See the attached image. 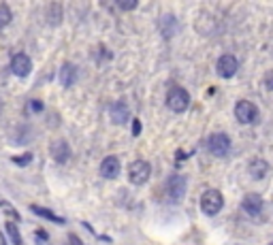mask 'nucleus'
I'll list each match as a JSON object with an SVG mask.
<instances>
[{
    "label": "nucleus",
    "mask_w": 273,
    "mask_h": 245,
    "mask_svg": "<svg viewBox=\"0 0 273 245\" xmlns=\"http://www.w3.org/2000/svg\"><path fill=\"white\" fill-rule=\"evenodd\" d=\"M167 107L171 109V111L175 113H184L188 107H190V94L186 92L184 88H179V86H175L169 90V94H167Z\"/></svg>",
    "instance_id": "f257e3e1"
},
{
    "label": "nucleus",
    "mask_w": 273,
    "mask_h": 245,
    "mask_svg": "<svg viewBox=\"0 0 273 245\" xmlns=\"http://www.w3.org/2000/svg\"><path fill=\"white\" fill-rule=\"evenodd\" d=\"M222 207H224V198L218 190H207L205 194L201 196V211H203L205 215H209V217L218 215L220 211H222Z\"/></svg>",
    "instance_id": "f03ea898"
},
{
    "label": "nucleus",
    "mask_w": 273,
    "mask_h": 245,
    "mask_svg": "<svg viewBox=\"0 0 273 245\" xmlns=\"http://www.w3.org/2000/svg\"><path fill=\"white\" fill-rule=\"evenodd\" d=\"M149 175H152V164L145 162V160H135V162L128 164V182L133 185L147 184Z\"/></svg>",
    "instance_id": "7ed1b4c3"
},
{
    "label": "nucleus",
    "mask_w": 273,
    "mask_h": 245,
    "mask_svg": "<svg viewBox=\"0 0 273 245\" xmlns=\"http://www.w3.org/2000/svg\"><path fill=\"white\" fill-rule=\"evenodd\" d=\"M258 115V107L252 100H239L235 105V118L239 124H256Z\"/></svg>",
    "instance_id": "20e7f679"
},
{
    "label": "nucleus",
    "mask_w": 273,
    "mask_h": 245,
    "mask_svg": "<svg viewBox=\"0 0 273 245\" xmlns=\"http://www.w3.org/2000/svg\"><path fill=\"white\" fill-rule=\"evenodd\" d=\"M186 185H188V179L184 175H173L169 177L167 182V196L171 203H181L186 196Z\"/></svg>",
    "instance_id": "39448f33"
},
{
    "label": "nucleus",
    "mask_w": 273,
    "mask_h": 245,
    "mask_svg": "<svg viewBox=\"0 0 273 245\" xmlns=\"http://www.w3.org/2000/svg\"><path fill=\"white\" fill-rule=\"evenodd\" d=\"M207 150H209V153H213V156L222 158L229 153L231 150V137L224 132H213L209 139H207Z\"/></svg>",
    "instance_id": "423d86ee"
},
{
    "label": "nucleus",
    "mask_w": 273,
    "mask_h": 245,
    "mask_svg": "<svg viewBox=\"0 0 273 245\" xmlns=\"http://www.w3.org/2000/svg\"><path fill=\"white\" fill-rule=\"evenodd\" d=\"M237 68H239V60L235 56H231V54H224L216 62V73L222 77V79H231V77H235Z\"/></svg>",
    "instance_id": "0eeeda50"
},
{
    "label": "nucleus",
    "mask_w": 273,
    "mask_h": 245,
    "mask_svg": "<svg viewBox=\"0 0 273 245\" xmlns=\"http://www.w3.org/2000/svg\"><path fill=\"white\" fill-rule=\"evenodd\" d=\"M11 70L15 77H28L32 73V60L26 54H15L11 60Z\"/></svg>",
    "instance_id": "6e6552de"
},
{
    "label": "nucleus",
    "mask_w": 273,
    "mask_h": 245,
    "mask_svg": "<svg viewBox=\"0 0 273 245\" xmlns=\"http://www.w3.org/2000/svg\"><path fill=\"white\" fill-rule=\"evenodd\" d=\"M49 153L58 164H64V162H68V158H70V147L64 139H56V141H51V145H49Z\"/></svg>",
    "instance_id": "1a4fd4ad"
},
{
    "label": "nucleus",
    "mask_w": 273,
    "mask_h": 245,
    "mask_svg": "<svg viewBox=\"0 0 273 245\" xmlns=\"http://www.w3.org/2000/svg\"><path fill=\"white\" fill-rule=\"evenodd\" d=\"M109 118H111L113 124H126L128 120H131V109H128V105L124 100H118V102H113L111 109H109Z\"/></svg>",
    "instance_id": "9d476101"
},
{
    "label": "nucleus",
    "mask_w": 273,
    "mask_h": 245,
    "mask_svg": "<svg viewBox=\"0 0 273 245\" xmlns=\"http://www.w3.org/2000/svg\"><path fill=\"white\" fill-rule=\"evenodd\" d=\"M263 198H261V194H254V192H250V194H245L243 196V201H241V207H243V211L248 215H252V217H256V215H261V211H263Z\"/></svg>",
    "instance_id": "9b49d317"
},
{
    "label": "nucleus",
    "mask_w": 273,
    "mask_h": 245,
    "mask_svg": "<svg viewBox=\"0 0 273 245\" xmlns=\"http://www.w3.org/2000/svg\"><path fill=\"white\" fill-rule=\"evenodd\" d=\"M101 175L105 177V179H118L120 177V171H122V164H120V160L115 158V156H107L105 160L101 162Z\"/></svg>",
    "instance_id": "f8f14e48"
},
{
    "label": "nucleus",
    "mask_w": 273,
    "mask_h": 245,
    "mask_svg": "<svg viewBox=\"0 0 273 245\" xmlns=\"http://www.w3.org/2000/svg\"><path fill=\"white\" fill-rule=\"evenodd\" d=\"M269 171H271V166L267 160H263V158H254L248 162V175L252 179H265Z\"/></svg>",
    "instance_id": "ddd939ff"
},
{
    "label": "nucleus",
    "mask_w": 273,
    "mask_h": 245,
    "mask_svg": "<svg viewBox=\"0 0 273 245\" xmlns=\"http://www.w3.org/2000/svg\"><path fill=\"white\" fill-rule=\"evenodd\" d=\"M58 79H60V86L62 88H73V83L77 81V66L70 62H64L62 68H60V75H58Z\"/></svg>",
    "instance_id": "4468645a"
},
{
    "label": "nucleus",
    "mask_w": 273,
    "mask_h": 245,
    "mask_svg": "<svg viewBox=\"0 0 273 245\" xmlns=\"http://www.w3.org/2000/svg\"><path fill=\"white\" fill-rule=\"evenodd\" d=\"M30 211L34 215H38V217H43V220H47V222H54V224H64L67 220H64L62 215H58V214H54L51 209H45V207H38V205H32L30 207Z\"/></svg>",
    "instance_id": "2eb2a0df"
},
{
    "label": "nucleus",
    "mask_w": 273,
    "mask_h": 245,
    "mask_svg": "<svg viewBox=\"0 0 273 245\" xmlns=\"http://www.w3.org/2000/svg\"><path fill=\"white\" fill-rule=\"evenodd\" d=\"M177 30H179V24H177V19H175L173 15H165L160 19V32H162V36H165V38H171Z\"/></svg>",
    "instance_id": "dca6fc26"
},
{
    "label": "nucleus",
    "mask_w": 273,
    "mask_h": 245,
    "mask_svg": "<svg viewBox=\"0 0 273 245\" xmlns=\"http://www.w3.org/2000/svg\"><path fill=\"white\" fill-rule=\"evenodd\" d=\"M62 4L60 2H51L49 6H47V22L51 24V26H58L62 22Z\"/></svg>",
    "instance_id": "f3484780"
},
{
    "label": "nucleus",
    "mask_w": 273,
    "mask_h": 245,
    "mask_svg": "<svg viewBox=\"0 0 273 245\" xmlns=\"http://www.w3.org/2000/svg\"><path fill=\"white\" fill-rule=\"evenodd\" d=\"M4 233L9 235V239H11L13 245H24L22 243V233H19V228H17L15 222H6L4 224Z\"/></svg>",
    "instance_id": "a211bd4d"
},
{
    "label": "nucleus",
    "mask_w": 273,
    "mask_h": 245,
    "mask_svg": "<svg viewBox=\"0 0 273 245\" xmlns=\"http://www.w3.org/2000/svg\"><path fill=\"white\" fill-rule=\"evenodd\" d=\"M13 19V13L6 4H0V28H4V26H9Z\"/></svg>",
    "instance_id": "6ab92c4d"
},
{
    "label": "nucleus",
    "mask_w": 273,
    "mask_h": 245,
    "mask_svg": "<svg viewBox=\"0 0 273 245\" xmlns=\"http://www.w3.org/2000/svg\"><path fill=\"white\" fill-rule=\"evenodd\" d=\"M11 160H13V162H15L17 166H26V164H30V162H32V153L26 152L24 156H13Z\"/></svg>",
    "instance_id": "aec40b11"
},
{
    "label": "nucleus",
    "mask_w": 273,
    "mask_h": 245,
    "mask_svg": "<svg viewBox=\"0 0 273 245\" xmlns=\"http://www.w3.org/2000/svg\"><path fill=\"white\" fill-rule=\"evenodd\" d=\"M136 0H118V6L122 11H133V9H136Z\"/></svg>",
    "instance_id": "412c9836"
},
{
    "label": "nucleus",
    "mask_w": 273,
    "mask_h": 245,
    "mask_svg": "<svg viewBox=\"0 0 273 245\" xmlns=\"http://www.w3.org/2000/svg\"><path fill=\"white\" fill-rule=\"evenodd\" d=\"M263 83H265V88H267V90H271V92H273V68H271V70H267V73H265V77H263Z\"/></svg>",
    "instance_id": "4be33fe9"
},
{
    "label": "nucleus",
    "mask_w": 273,
    "mask_h": 245,
    "mask_svg": "<svg viewBox=\"0 0 273 245\" xmlns=\"http://www.w3.org/2000/svg\"><path fill=\"white\" fill-rule=\"evenodd\" d=\"M28 107H30L32 113H41V111H43V102H41V100H30Z\"/></svg>",
    "instance_id": "5701e85b"
},
{
    "label": "nucleus",
    "mask_w": 273,
    "mask_h": 245,
    "mask_svg": "<svg viewBox=\"0 0 273 245\" xmlns=\"http://www.w3.org/2000/svg\"><path fill=\"white\" fill-rule=\"evenodd\" d=\"M141 134V120H133V137H139Z\"/></svg>",
    "instance_id": "b1692460"
},
{
    "label": "nucleus",
    "mask_w": 273,
    "mask_h": 245,
    "mask_svg": "<svg viewBox=\"0 0 273 245\" xmlns=\"http://www.w3.org/2000/svg\"><path fill=\"white\" fill-rule=\"evenodd\" d=\"M36 237H38V243H47V233H45V230H41V228H38L36 230Z\"/></svg>",
    "instance_id": "393cba45"
},
{
    "label": "nucleus",
    "mask_w": 273,
    "mask_h": 245,
    "mask_svg": "<svg viewBox=\"0 0 273 245\" xmlns=\"http://www.w3.org/2000/svg\"><path fill=\"white\" fill-rule=\"evenodd\" d=\"M67 245H83V241H79L75 235H68V241H67Z\"/></svg>",
    "instance_id": "a878e982"
},
{
    "label": "nucleus",
    "mask_w": 273,
    "mask_h": 245,
    "mask_svg": "<svg viewBox=\"0 0 273 245\" xmlns=\"http://www.w3.org/2000/svg\"><path fill=\"white\" fill-rule=\"evenodd\" d=\"M0 245H6V241H4V239H0Z\"/></svg>",
    "instance_id": "bb28decb"
}]
</instances>
